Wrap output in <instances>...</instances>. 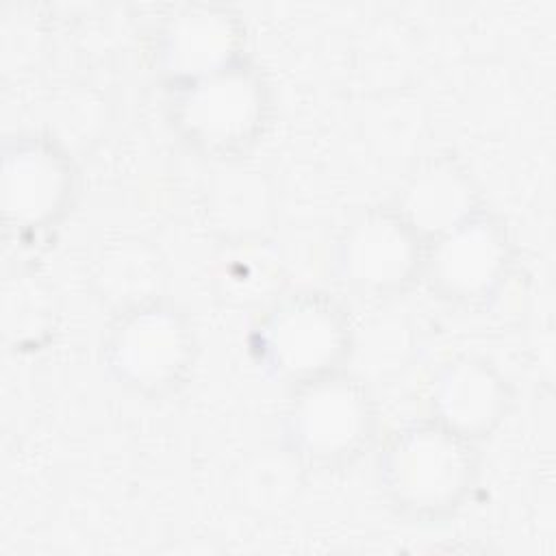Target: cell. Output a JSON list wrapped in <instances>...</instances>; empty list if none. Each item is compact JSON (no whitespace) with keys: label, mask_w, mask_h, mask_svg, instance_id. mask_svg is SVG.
<instances>
[{"label":"cell","mask_w":556,"mask_h":556,"mask_svg":"<svg viewBox=\"0 0 556 556\" xmlns=\"http://www.w3.org/2000/svg\"><path fill=\"white\" fill-rule=\"evenodd\" d=\"M467 456L452 432L419 428L404 434L391 452L389 471L397 493L421 506L452 500L467 478Z\"/></svg>","instance_id":"1"},{"label":"cell","mask_w":556,"mask_h":556,"mask_svg":"<svg viewBox=\"0 0 556 556\" xmlns=\"http://www.w3.org/2000/svg\"><path fill=\"white\" fill-rule=\"evenodd\" d=\"M185 119L204 141L228 143L245 137L258 113L254 83L230 67L206 74L185 98Z\"/></svg>","instance_id":"2"},{"label":"cell","mask_w":556,"mask_h":556,"mask_svg":"<svg viewBox=\"0 0 556 556\" xmlns=\"http://www.w3.org/2000/svg\"><path fill=\"white\" fill-rule=\"evenodd\" d=\"M341 328L330 306L302 298L285 304L267 328V348L278 367L311 374L326 367L339 350Z\"/></svg>","instance_id":"3"},{"label":"cell","mask_w":556,"mask_h":556,"mask_svg":"<svg viewBox=\"0 0 556 556\" xmlns=\"http://www.w3.org/2000/svg\"><path fill=\"white\" fill-rule=\"evenodd\" d=\"M365 404L345 380L315 384L295 410V430L302 443L317 454L350 450L365 430Z\"/></svg>","instance_id":"4"},{"label":"cell","mask_w":556,"mask_h":556,"mask_svg":"<svg viewBox=\"0 0 556 556\" xmlns=\"http://www.w3.org/2000/svg\"><path fill=\"white\" fill-rule=\"evenodd\" d=\"M115 358L137 382L159 384L176 376L185 358V332L165 311H141L119 332Z\"/></svg>","instance_id":"5"},{"label":"cell","mask_w":556,"mask_h":556,"mask_svg":"<svg viewBox=\"0 0 556 556\" xmlns=\"http://www.w3.org/2000/svg\"><path fill=\"white\" fill-rule=\"evenodd\" d=\"M235 43L232 20L206 4L182 9L165 33V54L178 72L211 74L219 70Z\"/></svg>","instance_id":"6"},{"label":"cell","mask_w":556,"mask_h":556,"mask_svg":"<svg viewBox=\"0 0 556 556\" xmlns=\"http://www.w3.org/2000/svg\"><path fill=\"white\" fill-rule=\"evenodd\" d=\"M343 263L365 285L395 282L413 263V241L406 226L391 217L365 219L350 232Z\"/></svg>","instance_id":"7"},{"label":"cell","mask_w":556,"mask_h":556,"mask_svg":"<svg viewBox=\"0 0 556 556\" xmlns=\"http://www.w3.org/2000/svg\"><path fill=\"white\" fill-rule=\"evenodd\" d=\"M439 278L456 291L484 289L502 263V241L484 222H458L437 252Z\"/></svg>","instance_id":"8"},{"label":"cell","mask_w":556,"mask_h":556,"mask_svg":"<svg viewBox=\"0 0 556 556\" xmlns=\"http://www.w3.org/2000/svg\"><path fill=\"white\" fill-rule=\"evenodd\" d=\"M63 182V169L50 152L17 150L4 163V208L17 217H41L56 204Z\"/></svg>","instance_id":"9"},{"label":"cell","mask_w":556,"mask_h":556,"mask_svg":"<svg viewBox=\"0 0 556 556\" xmlns=\"http://www.w3.org/2000/svg\"><path fill=\"white\" fill-rule=\"evenodd\" d=\"M439 402L454 428L478 430L489 426L500 410V384L484 367L465 363L450 369L441 382Z\"/></svg>","instance_id":"10"},{"label":"cell","mask_w":556,"mask_h":556,"mask_svg":"<svg viewBox=\"0 0 556 556\" xmlns=\"http://www.w3.org/2000/svg\"><path fill=\"white\" fill-rule=\"evenodd\" d=\"M469 193L460 174L437 165L413 180L406 193V213L417 228L450 230L465 215Z\"/></svg>","instance_id":"11"},{"label":"cell","mask_w":556,"mask_h":556,"mask_svg":"<svg viewBox=\"0 0 556 556\" xmlns=\"http://www.w3.org/2000/svg\"><path fill=\"white\" fill-rule=\"evenodd\" d=\"M265 189L254 172H224L213 189V208L222 215L226 228L250 230L263 222Z\"/></svg>","instance_id":"12"},{"label":"cell","mask_w":556,"mask_h":556,"mask_svg":"<svg viewBox=\"0 0 556 556\" xmlns=\"http://www.w3.org/2000/svg\"><path fill=\"white\" fill-rule=\"evenodd\" d=\"M48 315V302L35 282H15L4 287L2 319L7 332L26 337L43 328Z\"/></svg>","instance_id":"13"},{"label":"cell","mask_w":556,"mask_h":556,"mask_svg":"<svg viewBox=\"0 0 556 556\" xmlns=\"http://www.w3.org/2000/svg\"><path fill=\"white\" fill-rule=\"evenodd\" d=\"M274 276V265L265 254L243 252V258H232L226 263V278L232 287L243 282L245 291H263L265 282Z\"/></svg>","instance_id":"14"}]
</instances>
